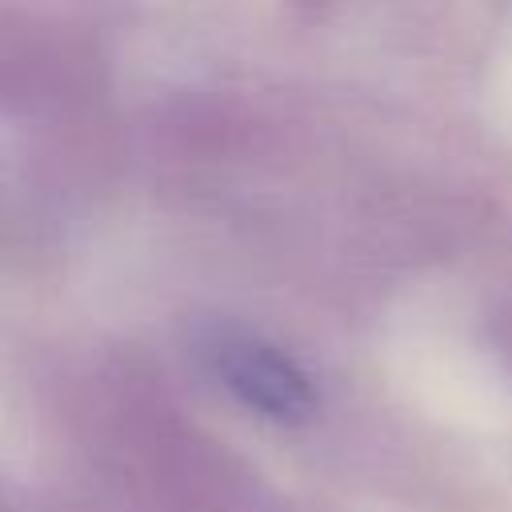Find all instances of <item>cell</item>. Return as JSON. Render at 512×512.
<instances>
[{
	"label": "cell",
	"mask_w": 512,
	"mask_h": 512,
	"mask_svg": "<svg viewBox=\"0 0 512 512\" xmlns=\"http://www.w3.org/2000/svg\"><path fill=\"white\" fill-rule=\"evenodd\" d=\"M196 348L212 376L252 412L296 424L316 408V392L304 368L260 332L240 324H208L200 328Z\"/></svg>",
	"instance_id": "obj_1"
}]
</instances>
